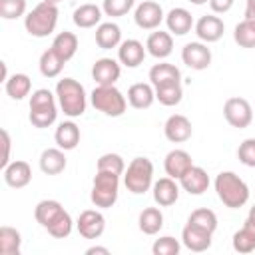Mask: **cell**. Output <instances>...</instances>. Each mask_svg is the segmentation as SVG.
Instances as JSON below:
<instances>
[{
  "label": "cell",
  "mask_w": 255,
  "mask_h": 255,
  "mask_svg": "<svg viewBox=\"0 0 255 255\" xmlns=\"http://www.w3.org/2000/svg\"><path fill=\"white\" fill-rule=\"evenodd\" d=\"M247 16H255V0H247L245 2V18Z\"/></svg>",
  "instance_id": "c3c4849f"
},
{
  "label": "cell",
  "mask_w": 255,
  "mask_h": 255,
  "mask_svg": "<svg viewBox=\"0 0 255 255\" xmlns=\"http://www.w3.org/2000/svg\"><path fill=\"white\" fill-rule=\"evenodd\" d=\"M243 225H245V227H247V229H251V231H253V233H255V219H251V217H247V219H245V223H243Z\"/></svg>",
  "instance_id": "681fc988"
},
{
  "label": "cell",
  "mask_w": 255,
  "mask_h": 255,
  "mask_svg": "<svg viewBox=\"0 0 255 255\" xmlns=\"http://www.w3.org/2000/svg\"><path fill=\"white\" fill-rule=\"evenodd\" d=\"M233 249L237 253H251L255 251V233L245 225L233 233Z\"/></svg>",
  "instance_id": "f35d334b"
},
{
  "label": "cell",
  "mask_w": 255,
  "mask_h": 255,
  "mask_svg": "<svg viewBox=\"0 0 255 255\" xmlns=\"http://www.w3.org/2000/svg\"><path fill=\"white\" fill-rule=\"evenodd\" d=\"M40 169L46 175H58L66 169V155L62 147H48L40 155Z\"/></svg>",
  "instance_id": "484cf974"
},
{
  "label": "cell",
  "mask_w": 255,
  "mask_h": 255,
  "mask_svg": "<svg viewBox=\"0 0 255 255\" xmlns=\"http://www.w3.org/2000/svg\"><path fill=\"white\" fill-rule=\"evenodd\" d=\"M58 6L50 4V2H40L36 4L24 18V26L26 32L34 38H46L56 30L58 24Z\"/></svg>",
  "instance_id": "3957f363"
},
{
  "label": "cell",
  "mask_w": 255,
  "mask_h": 255,
  "mask_svg": "<svg viewBox=\"0 0 255 255\" xmlns=\"http://www.w3.org/2000/svg\"><path fill=\"white\" fill-rule=\"evenodd\" d=\"M145 50L157 58V60H163L167 58L171 52H173V38L169 32H163V30H155L147 36V42H145Z\"/></svg>",
  "instance_id": "44dd1931"
},
{
  "label": "cell",
  "mask_w": 255,
  "mask_h": 255,
  "mask_svg": "<svg viewBox=\"0 0 255 255\" xmlns=\"http://www.w3.org/2000/svg\"><path fill=\"white\" fill-rule=\"evenodd\" d=\"M54 139H56L58 147H62L64 151H70L80 143V128L74 122H62L56 128Z\"/></svg>",
  "instance_id": "4316f807"
},
{
  "label": "cell",
  "mask_w": 255,
  "mask_h": 255,
  "mask_svg": "<svg viewBox=\"0 0 255 255\" xmlns=\"http://www.w3.org/2000/svg\"><path fill=\"white\" fill-rule=\"evenodd\" d=\"M247 20H253L255 22V16H247Z\"/></svg>",
  "instance_id": "db71d44e"
},
{
  "label": "cell",
  "mask_w": 255,
  "mask_h": 255,
  "mask_svg": "<svg viewBox=\"0 0 255 255\" xmlns=\"http://www.w3.org/2000/svg\"><path fill=\"white\" fill-rule=\"evenodd\" d=\"M155 102V88L151 84H131L128 90V104L135 110H145Z\"/></svg>",
  "instance_id": "7402d4cb"
},
{
  "label": "cell",
  "mask_w": 255,
  "mask_h": 255,
  "mask_svg": "<svg viewBox=\"0 0 255 255\" xmlns=\"http://www.w3.org/2000/svg\"><path fill=\"white\" fill-rule=\"evenodd\" d=\"M215 191L219 201L229 209H239L249 201V187L247 183L233 171H221L215 177Z\"/></svg>",
  "instance_id": "6da1fadb"
},
{
  "label": "cell",
  "mask_w": 255,
  "mask_h": 255,
  "mask_svg": "<svg viewBox=\"0 0 255 255\" xmlns=\"http://www.w3.org/2000/svg\"><path fill=\"white\" fill-rule=\"evenodd\" d=\"M118 193H120V175L112 171H98L90 193L92 203L100 209H108L118 201Z\"/></svg>",
  "instance_id": "8992f818"
},
{
  "label": "cell",
  "mask_w": 255,
  "mask_h": 255,
  "mask_svg": "<svg viewBox=\"0 0 255 255\" xmlns=\"http://www.w3.org/2000/svg\"><path fill=\"white\" fill-rule=\"evenodd\" d=\"M26 14V0H0V16L4 20H16Z\"/></svg>",
  "instance_id": "60d3db41"
},
{
  "label": "cell",
  "mask_w": 255,
  "mask_h": 255,
  "mask_svg": "<svg viewBox=\"0 0 255 255\" xmlns=\"http://www.w3.org/2000/svg\"><path fill=\"white\" fill-rule=\"evenodd\" d=\"M4 90L12 100H24L32 90V80L26 74H12L4 82Z\"/></svg>",
  "instance_id": "4dcf8cb0"
},
{
  "label": "cell",
  "mask_w": 255,
  "mask_h": 255,
  "mask_svg": "<svg viewBox=\"0 0 255 255\" xmlns=\"http://www.w3.org/2000/svg\"><path fill=\"white\" fill-rule=\"evenodd\" d=\"M133 4H135V0H104L102 10L106 16L120 18V16H126L133 8Z\"/></svg>",
  "instance_id": "b9f144b4"
},
{
  "label": "cell",
  "mask_w": 255,
  "mask_h": 255,
  "mask_svg": "<svg viewBox=\"0 0 255 255\" xmlns=\"http://www.w3.org/2000/svg\"><path fill=\"white\" fill-rule=\"evenodd\" d=\"M2 133V143H4V155H2V159H0V165H2V169L10 163V133L6 131V129H2L0 131Z\"/></svg>",
  "instance_id": "bcb514c9"
},
{
  "label": "cell",
  "mask_w": 255,
  "mask_h": 255,
  "mask_svg": "<svg viewBox=\"0 0 255 255\" xmlns=\"http://www.w3.org/2000/svg\"><path fill=\"white\" fill-rule=\"evenodd\" d=\"M124 185L135 195L149 191L153 185V163L147 157H133L124 173Z\"/></svg>",
  "instance_id": "5b68a950"
},
{
  "label": "cell",
  "mask_w": 255,
  "mask_h": 255,
  "mask_svg": "<svg viewBox=\"0 0 255 255\" xmlns=\"http://www.w3.org/2000/svg\"><path fill=\"white\" fill-rule=\"evenodd\" d=\"M137 223H139V229L145 235H155L163 227V213L157 207H145L139 213V221Z\"/></svg>",
  "instance_id": "1f68e13d"
},
{
  "label": "cell",
  "mask_w": 255,
  "mask_h": 255,
  "mask_svg": "<svg viewBox=\"0 0 255 255\" xmlns=\"http://www.w3.org/2000/svg\"><path fill=\"white\" fill-rule=\"evenodd\" d=\"M179 199V185L173 177H161L153 183V201L159 207H169Z\"/></svg>",
  "instance_id": "ffe728a7"
},
{
  "label": "cell",
  "mask_w": 255,
  "mask_h": 255,
  "mask_svg": "<svg viewBox=\"0 0 255 255\" xmlns=\"http://www.w3.org/2000/svg\"><path fill=\"white\" fill-rule=\"evenodd\" d=\"M58 108H56V98L50 90L40 88L32 92L30 96V124L34 128H50L56 122Z\"/></svg>",
  "instance_id": "277c9868"
},
{
  "label": "cell",
  "mask_w": 255,
  "mask_h": 255,
  "mask_svg": "<svg viewBox=\"0 0 255 255\" xmlns=\"http://www.w3.org/2000/svg\"><path fill=\"white\" fill-rule=\"evenodd\" d=\"M179 183H181V187H183L189 195H201V193H205L207 187H209V175H207V171H205L203 167L191 165V167L183 173V177L179 179Z\"/></svg>",
  "instance_id": "2e32d148"
},
{
  "label": "cell",
  "mask_w": 255,
  "mask_h": 255,
  "mask_svg": "<svg viewBox=\"0 0 255 255\" xmlns=\"http://www.w3.org/2000/svg\"><path fill=\"white\" fill-rule=\"evenodd\" d=\"M211 235L209 231H203L191 223H187L181 231V243L189 249V251H195V253H201V251H207L211 247Z\"/></svg>",
  "instance_id": "ac0fdd59"
},
{
  "label": "cell",
  "mask_w": 255,
  "mask_h": 255,
  "mask_svg": "<svg viewBox=\"0 0 255 255\" xmlns=\"http://www.w3.org/2000/svg\"><path fill=\"white\" fill-rule=\"evenodd\" d=\"M64 64H66V62H64L52 48H48L46 52H42L40 62H38V66H40V74H42L44 78H56V76H60Z\"/></svg>",
  "instance_id": "836d02e7"
},
{
  "label": "cell",
  "mask_w": 255,
  "mask_h": 255,
  "mask_svg": "<svg viewBox=\"0 0 255 255\" xmlns=\"http://www.w3.org/2000/svg\"><path fill=\"white\" fill-rule=\"evenodd\" d=\"M122 68L114 58H100L92 66V78L96 80L98 86H116Z\"/></svg>",
  "instance_id": "7c38bea8"
},
{
  "label": "cell",
  "mask_w": 255,
  "mask_h": 255,
  "mask_svg": "<svg viewBox=\"0 0 255 255\" xmlns=\"http://www.w3.org/2000/svg\"><path fill=\"white\" fill-rule=\"evenodd\" d=\"M233 40L241 48H255V22L243 18L233 30Z\"/></svg>",
  "instance_id": "d590c367"
},
{
  "label": "cell",
  "mask_w": 255,
  "mask_h": 255,
  "mask_svg": "<svg viewBox=\"0 0 255 255\" xmlns=\"http://www.w3.org/2000/svg\"><path fill=\"white\" fill-rule=\"evenodd\" d=\"M102 20V8L96 4H82L74 10V24L78 28H94Z\"/></svg>",
  "instance_id": "f546056e"
},
{
  "label": "cell",
  "mask_w": 255,
  "mask_h": 255,
  "mask_svg": "<svg viewBox=\"0 0 255 255\" xmlns=\"http://www.w3.org/2000/svg\"><path fill=\"white\" fill-rule=\"evenodd\" d=\"M133 20L141 30H155L165 20L163 8L153 0H143L133 12Z\"/></svg>",
  "instance_id": "9c48e42d"
},
{
  "label": "cell",
  "mask_w": 255,
  "mask_h": 255,
  "mask_svg": "<svg viewBox=\"0 0 255 255\" xmlns=\"http://www.w3.org/2000/svg\"><path fill=\"white\" fill-rule=\"evenodd\" d=\"M191 165H193V159H191V155H189L185 149H171V151L165 155V159H163V169H165V173H167L169 177H173V179H181L183 173H185Z\"/></svg>",
  "instance_id": "e0dca14e"
},
{
  "label": "cell",
  "mask_w": 255,
  "mask_h": 255,
  "mask_svg": "<svg viewBox=\"0 0 255 255\" xmlns=\"http://www.w3.org/2000/svg\"><path fill=\"white\" fill-rule=\"evenodd\" d=\"M191 4H195V6H201V4H205V2H209V0H189Z\"/></svg>",
  "instance_id": "f907efd6"
},
{
  "label": "cell",
  "mask_w": 255,
  "mask_h": 255,
  "mask_svg": "<svg viewBox=\"0 0 255 255\" xmlns=\"http://www.w3.org/2000/svg\"><path fill=\"white\" fill-rule=\"evenodd\" d=\"M94 253H102V255H108L110 253V249L108 247H90V249H86V255H94Z\"/></svg>",
  "instance_id": "7dc6e473"
},
{
  "label": "cell",
  "mask_w": 255,
  "mask_h": 255,
  "mask_svg": "<svg viewBox=\"0 0 255 255\" xmlns=\"http://www.w3.org/2000/svg\"><path fill=\"white\" fill-rule=\"evenodd\" d=\"M179 80H181V72L173 64L159 62V64L151 66V70H149V84L153 88L167 86V84H179Z\"/></svg>",
  "instance_id": "cb8c5ba5"
},
{
  "label": "cell",
  "mask_w": 255,
  "mask_h": 255,
  "mask_svg": "<svg viewBox=\"0 0 255 255\" xmlns=\"http://www.w3.org/2000/svg\"><path fill=\"white\" fill-rule=\"evenodd\" d=\"M223 116H225L229 126H233L237 129H243V128H247L253 122V108H251V104L245 98L235 96V98L225 100Z\"/></svg>",
  "instance_id": "ba28073f"
},
{
  "label": "cell",
  "mask_w": 255,
  "mask_h": 255,
  "mask_svg": "<svg viewBox=\"0 0 255 255\" xmlns=\"http://www.w3.org/2000/svg\"><path fill=\"white\" fill-rule=\"evenodd\" d=\"M237 157L243 165L255 167V137H247L237 147Z\"/></svg>",
  "instance_id": "ee69618b"
},
{
  "label": "cell",
  "mask_w": 255,
  "mask_h": 255,
  "mask_svg": "<svg viewBox=\"0 0 255 255\" xmlns=\"http://www.w3.org/2000/svg\"><path fill=\"white\" fill-rule=\"evenodd\" d=\"M233 4H235V0H209V6H211V10H213L215 14H225V12H229V10L233 8Z\"/></svg>",
  "instance_id": "f6af8a7d"
},
{
  "label": "cell",
  "mask_w": 255,
  "mask_h": 255,
  "mask_svg": "<svg viewBox=\"0 0 255 255\" xmlns=\"http://www.w3.org/2000/svg\"><path fill=\"white\" fill-rule=\"evenodd\" d=\"M62 211H64V207H62L60 201H56V199H42V201L34 207V217H36V221L46 229Z\"/></svg>",
  "instance_id": "f1b7e54d"
},
{
  "label": "cell",
  "mask_w": 255,
  "mask_h": 255,
  "mask_svg": "<svg viewBox=\"0 0 255 255\" xmlns=\"http://www.w3.org/2000/svg\"><path fill=\"white\" fill-rule=\"evenodd\" d=\"M165 24H167V30L175 36H185L191 28H193V16L189 10L185 8H171L167 14H165Z\"/></svg>",
  "instance_id": "603a6c76"
},
{
  "label": "cell",
  "mask_w": 255,
  "mask_h": 255,
  "mask_svg": "<svg viewBox=\"0 0 255 255\" xmlns=\"http://www.w3.org/2000/svg\"><path fill=\"white\" fill-rule=\"evenodd\" d=\"M90 100H92V106L98 112H102L104 116H110V118H120L128 108L126 96L116 86H98V88H94V92L90 94Z\"/></svg>",
  "instance_id": "52a82bcc"
},
{
  "label": "cell",
  "mask_w": 255,
  "mask_h": 255,
  "mask_svg": "<svg viewBox=\"0 0 255 255\" xmlns=\"http://www.w3.org/2000/svg\"><path fill=\"white\" fill-rule=\"evenodd\" d=\"M44 2H50V4H56V6H58L62 0H44Z\"/></svg>",
  "instance_id": "f5cc1de1"
},
{
  "label": "cell",
  "mask_w": 255,
  "mask_h": 255,
  "mask_svg": "<svg viewBox=\"0 0 255 255\" xmlns=\"http://www.w3.org/2000/svg\"><path fill=\"white\" fill-rule=\"evenodd\" d=\"M64 62H68V60H72L74 56H76V52H78V36L74 34V32H60L56 38H54V42H52V46H50Z\"/></svg>",
  "instance_id": "83f0119b"
},
{
  "label": "cell",
  "mask_w": 255,
  "mask_h": 255,
  "mask_svg": "<svg viewBox=\"0 0 255 255\" xmlns=\"http://www.w3.org/2000/svg\"><path fill=\"white\" fill-rule=\"evenodd\" d=\"M98 171H112V173L122 175L126 171L124 157L118 155V153H104V155H100V159H98Z\"/></svg>",
  "instance_id": "ab89813d"
},
{
  "label": "cell",
  "mask_w": 255,
  "mask_h": 255,
  "mask_svg": "<svg viewBox=\"0 0 255 255\" xmlns=\"http://www.w3.org/2000/svg\"><path fill=\"white\" fill-rule=\"evenodd\" d=\"M247 217H251V219H255V205H253V207L249 209V215H247Z\"/></svg>",
  "instance_id": "816d5d0a"
},
{
  "label": "cell",
  "mask_w": 255,
  "mask_h": 255,
  "mask_svg": "<svg viewBox=\"0 0 255 255\" xmlns=\"http://www.w3.org/2000/svg\"><path fill=\"white\" fill-rule=\"evenodd\" d=\"M56 98L68 118H80L86 112V90L74 78H62L56 84Z\"/></svg>",
  "instance_id": "7a4b0ae2"
},
{
  "label": "cell",
  "mask_w": 255,
  "mask_h": 255,
  "mask_svg": "<svg viewBox=\"0 0 255 255\" xmlns=\"http://www.w3.org/2000/svg\"><path fill=\"white\" fill-rule=\"evenodd\" d=\"M145 58V48L139 40H124L118 46V60L126 66V68H137Z\"/></svg>",
  "instance_id": "d6986e66"
},
{
  "label": "cell",
  "mask_w": 255,
  "mask_h": 255,
  "mask_svg": "<svg viewBox=\"0 0 255 255\" xmlns=\"http://www.w3.org/2000/svg\"><path fill=\"white\" fill-rule=\"evenodd\" d=\"M179 247H181V245H179V241H177L175 237L165 235V237L155 239L151 251H153V255H177V253H179Z\"/></svg>",
  "instance_id": "7bdbcfd3"
},
{
  "label": "cell",
  "mask_w": 255,
  "mask_h": 255,
  "mask_svg": "<svg viewBox=\"0 0 255 255\" xmlns=\"http://www.w3.org/2000/svg\"><path fill=\"white\" fill-rule=\"evenodd\" d=\"M181 60L191 70H205L211 64V50L203 42H189L181 50Z\"/></svg>",
  "instance_id": "8fae6325"
},
{
  "label": "cell",
  "mask_w": 255,
  "mask_h": 255,
  "mask_svg": "<svg viewBox=\"0 0 255 255\" xmlns=\"http://www.w3.org/2000/svg\"><path fill=\"white\" fill-rule=\"evenodd\" d=\"M163 133L171 143H183L191 137L193 128H191V122L183 114H173L167 118L163 126Z\"/></svg>",
  "instance_id": "5bb4252c"
},
{
  "label": "cell",
  "mask_w": 255,
  "mask_h": 255,
  "mask_svg": "<svg viewBox=\"0 0 255 255\" xmlns=\"http://www.w3.org/2000/svg\"><path fill=\"white\" fill-rule=\"evenodd\" d=\"M183 98V90H181V84H167V86H157L155 88V100L161 104V106H177Z\"/></svg>",
  "instance_id": "8d00e7d4"
},
{
  "label": "cell",
  "mask_w": 255,
  "mask_h": 255,
  "mask_svg": "<svg viewBox=\"0 0 255 255\" xmlns=\"http://www.w3.org/2000/svg\"><path fill=\"white\" fill-rule=\"evenodd\" d=\"M187 223H191V225H195V227H199L203 231L213 233L217 229V215L211 209H207V207H199V209L191 211Z\"/></svg>",
  "instance_id": "e575fe53"
},
{
  "label": "cell",
  "mask_w": 255,
  "mask_h": 255,
  "mask_svg": "<svg viewBox=\"0 0 255 255\" xmlns=\"http://www.w3.org/2000/svg\"><path fill=\"white\" fill-rule=\"evenodd\" d=\"M20 245H22L20 231L14 229V227L2 225L0 227V253L2 255H18Z\"/></svg>",
  "instance_id": "d6a6232c"
},
{
  "label": "cell",
  "mask_w": 255,
  "mask_h": 255,
  "mask_svg": "<svg viewBox=\"0 0 255 255\" xmlns=\"http://www.w3.org/2000/svg\"><path fill=\"white\" fill-rule=\"evenodd\" d=\"M2 173H4L6 185H10L14 189H22L32 181V167L28 165V161H22V159L10 161L2 169Z\"/></svg>",
  "instance_id": "9a60e30c"
},
{
  "label": "cell",
  "mask_w": 255,
  "mask_h": 255,
  "mask_svg": "<svg viewBox=\"0 0 255 255\" xmlns=\"http://www.w3.org/2000/svg\"><path fill=\"white\" fill-rule=\"evenodd\" d=\"M225 32V24L219 16H213V14H205L201 16L197 22H195V34L201 42L205 44H211V42H217Z\"/></svg>",
  "instance_id": "4fadbf2b"
},
{
  "label": "cell",
  "mask_w": 255,
  "mask_h": 255,
  "mask_svg": "<svg viewBox=\"0 0 255 255\" xmlns=\"http://www.w3.org/2000/svg\"><path fill=\"white\" fill-rule=\"evenodd\" d=\"M76 227L84 239H98L106 229V217L96 209H86L80 213Z\"/></svg>",
  "instance_id": "30bf717a"
},
{
  "label": "cell",
  "mask_w": 255,
  "mask_h": 255,
  "mask_svg": "<svg viewBox=\"0 0 255 255\" xmlns=\"http://www.w3.org/2000/svg\"><path fill=\"white\" fill-rule=\"evenodd\" d=\"M72 227H74V221H72L70 213L64 209V211L46 227V231H48L52 237H56V239H64V237H68V235L72 233Z\"/></svg>",
  "instance_id": "74e56055"
},
{
  "label": "cell",
  "mask_w": 255,
  "mask_h": 255,
  "mask_svg": "<svg viewBox=\"0 0 255 255\" xmlns=\"http://www.w3.org/2000/svg\"><path fill=\"white\" fill-rule=\"evenodd\" d=\"M96 44L102 50H112L122 44V30L116 22H102L96 28Z\"/></svg>",
  "instance_id": "d4e9b609"
}]
</instances>
